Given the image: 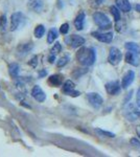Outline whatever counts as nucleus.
<instances>
[{
  "mask_svg": "<svg viewBox=\"0 0 140 157\" xmlns=\"http://www.w3.org/2000/svg\"><path fill=\"white\" fill-rule=\"evenodd\" d=\"M76 59H78V63L84 66H91L94 64L96 59L95 50L93 48H89V47H82L76 52Z\"/></svg>",
  "mask_w": 140,
  "mask_h": 157,
  "instance_id": "f257e3e1",
  "label": "nucleus"
},
{
  "mask_svg": "<svg viewBox=\"0 0 140 157\" xmlns=\"http://www.w3.org/2000/svg\"><path fill=\"white\" fill-rule=\"evenodd\" d=\"M93 20L95 22V24L97 25L99 29H110L111 27V20L106 16L103 13L96 12L93 14Z\"/></svg>",
  "mask_w": 140,
  "mask_h": 157,
  "instance_id": "f03ea898",
  "label": "nucleus"
},
{
  "mask_svg": "<svg viewBox=\"0 0 140 157\" xmlns=\"http://www.w3.org/2000/svg\"><path fill=\"white\" fill-rule=\"evenodd\" d=\"M121 59H123V55L121 52L117 47H111L110 52H109V58L108 61L112 65H118L120 63Z\"/></svg>",
  "mask_w": 140,
  "mask_h": 157,
  "instance_id": "7ed1b4c3",
  "label": "nucleus"
},
{
  "mask_svg": "<svg viewBox=\"0 0 140 157\" xmlns=\"http://www.w3.org/2000/svg\"><path fill=\"white\" fill-rule=\"evenodd\" d=\"M65 42L72 48H78V47L83 46V44L85 43V39L81 36H78V35H71V36L66 38Z\"/></svg>",
  "mask_w": 140,
  "mask_h": 157,
  "instance_id": "20e7f679",
  "label": "nucleus"
},
{
  "mask_svg": "<svg viewBox=\"0 0 140 157\" xmlns=\"http://www.w3.org/2000/svg\"><path fill=\"white\" fill-rule=\"evenodd\" d=\"M74 88H75L74 83L70 80H67L64 83V85H63V91H64L65 94L70 95V97H72V98H76L81 94L80 91L74 90Z\"/></svg>",
  "mask_w": 140,
  "mask_h": 157,
  "instance_id": "39448f33",
  "label": "nucleus"
},
{
  "mask_svg": "<svg viewBox=\"0 0 140 157\" xmlns=\"http://www.w3.org/2000/svg\"><path fill=\"white\" fill-rule=\"evenodd\" d=\"M87 98H88V102L90 103V105L92 106L93 108H95V109H98L104 103L103 98H101L98 93H95V92L88 93Z\"/></svg>",
  "mask_w": 140,
  "mask_h": 157,
  "instance_id": "423d86ee",
  "label": "nucleus"
},
{
  "mask_svg": "<svg viewBox=\"0 0 140 157\" xmlns=\"http://www.w3.org/2000/svg\"><path fill=\"white\" fill-rule=\"evenodd\" d=\"M24 20V16L22 13L20 12H17V13H14L11 17V30H16L18 27L21 25V22Z\"/></svg>",
  "mask_w": 140,
  "mask_h": 157,
  "instance_id": "0eeeda50",
  "label": "nucleus"
},
{
  "mask_svg": "<svg viewBox=\"0 0 140 157\" xmlns=\"http://www.w3.org/2000/svg\"><path fill=\"white\" fill-rule=\"evenodd\" d=\"M121 86L118 83V81H113V82H110L108 84H106V90L109 94L111 95H116L120 92Z\"/></svg>",
  "mask_w": 140,
  "mask_h": 157,
  "instance_id": "6e6552de",
  "label": "nucleus"
},
{
  "mask_svg": "<svg viewBox=\"0 0 140 157\" xmlns=\"http://www.w3.org/2000/svg\"><path fill=\"white\" fill-rule=\"evenodd\" d=\"M32 98H34L35 100L39 103H43L45 101V98H46V94H45V92L41 89V87L38 86V85L32 88Z\"/></svg>",
  "mask_w": 140,
  "mask_h": 157,
  "instance_id": "1a4fd4ad",
  "label": "nucleus"
},
{
  "mask_svg": "<svg viewBox=\"0 0 140 157\" xmlns=\"http://www.w3.org/2000/svg\"><path fill=\"white\" fill-rule=\"evenodd\" d=\"M92 36L97 39L98 41L104 42V43H110L113 40V34L112 33H105V34H101V33L94 32L92 33Z\"/></svg>",
  "mask_w": 140,
  "mask_h": 157,
  "instance_id": "9d476101",
  "label": "nucleus"
},
{
  "mask_svg": "<svg viewBox=\"0 0 140 157\" xmlns=\"http://www.w3.org/2000/svg\"><path fill=\"white\" fill-rule=\"evenodd\" d=\"M134 78H135V73H134L133 70H129V71H127L126 75H123V81H121V87H123V89H127V88H128L129 86L133 83Z\"/></svg>",
  "mask_w": 140,
  "mask_h": 157,
  "instance_id": "9b49d317",
  "label": "nucleus"
},
{
  "mask_svg": "<svg viewBox=\"0 0 140 157\" xmlns=\"http://www.w3.org/2000/svg\"><path fill=\"white\" fill-rule=\"evenodd\" d=\"M137 54H135L133 52H129L126 54V57H124V60L128 64H131L133 66H138L139 64V61H138V58H137Z\"/></svg>",
  "mask_w": 140,
  "mask_h": 157,
  "instance_id": "f8f14e48",
  "label": "nucleus"
},
{
  "mask_svg": "<svg viewBox=\"0 0 140 157\" xmlns=\"http://www.w3.org/2000/svg\"><path fill=\"white\" fill-rule=\"evenodd\" d=\"M84 22H85V13L82 12L76 16L74 20V26L78 30H82L84 29Z\"/></svg>",
  "mask_w": 140,
  "mask_h": 157,
  "instance_id": "ddd939ff",
  "label": "nucleus"
},
{
  "mask_svg": "<svg viewBox=\"0 0 140 157\" xmlns=\"http://www.w3.org/2000/svg\"><path fill=\"white\" fill-rule=\"evenodd\" d=\"M116 4L119 7V10H121L124 13L131 11V3L129 2V0H116Z\"/></svg>",
  "mask_w": 140,
  "mask_h": 157,
  "instance_id": "4468645a",
  "label": "nucleus"
},
{
  "mask_svg": "<svg viewBox=\"0 0 140 157\" xmlns=\"http://www.w3.org/2000/svg\"><path fill=\"white\" fill-rule=\"evenodd\" d=\"M19 71H20V66L17 64V63H12V64L9 65V75H11L13 78H18Z\"/></svg>",
  "mask_w": 140,
  "mask_h": 157,
  "instance_id": "2eb2a0df",
  "label": "nucleus"
},
{
  "mask_svg": "<svg viewBox=\"0 0 140 157\" xmlns=\"http://www.w3.org/2000/svg\"><path fill=\"white\" fill-rule=\"evenodd\" d=\"M49 83L53 86H60L62 85V82H63V77L60 75H53L51 77L49 78Z\"/></svg>",
  "mask_w": 140,
  "mask_h": 157,
  "instance_id": "dca6fc26",
  "label": "nucleus"
},
{
  "mask_svg": "<svg viewBox=\"0 0 140 157\" xmlns=\"http://www.w3.org/2000/svg\"><path fill=\"white\" fill-rule=\"evenodd\" d=\"M126 48L128 49V50H130V52H135V54H137V55H138L139 52H140L139 45L136 44V43H134V42H128V43H126Z\"/></svg>",
  "mask_w": 140,
  "mask_h": 157,
  "instance_id": "f3484780",
  "label": "nucleus"
},
{
  "mask_svg": "<svg viewBox=\"0 0 140 157\" xmlns=\"http://www.w3.org/2000/svg\"><path fill=\"white\" fill-rule=\"evenodd\" d=\"M126 116H127V118H128V121H132V123H133V121H140V112H139V111H136V110H134V111H132V112L128 113Z\"/></svg>",
  "mask_w": 140,
  "mask_h": 157,
  "instance_id": "a211bd4d",
  "label": "nucleus"
},
{
  "mask_svg": "<svg viewBox=\"0 0 140 157\" xmlns=\"http://www.w3.org/2000/svg\"><path fill=\"white\" fill-rule=\"evenodd\" d=\"M32 49V43H26V44H22L18 47V50L21 55H26L27 52H29Z\"/></svg>",
  "mask_w": 140,
  "mask_h": 157,
  "instance_id": "6ab92c4d",
  "label": "nucleus"
},
{
  "mask_svg": "<svg viewBox=\"0 0 140 157\" xmlns=\"http://www.w3.org/2000/svg\"><path fill=\"white\" fill-rule=\"evenodd\" d=\"M58 38V32L55 29H51L48 32V36H47V42L49 43H53L55 39Z\"/></svg>",
  "mask_w": 140,
  "mask_h": 157,
  "instance_id": "aec40b11",
  "label": "nucleus"
},
{
  "mask_svg": "<svg viewBox=\"0 0 140 157\" xmlns=\"http://www.w3.org/2000/svg\"><path fill=\"white\" fill-rule=\"evenodd\" d=\"M44 33H45V27L43 26V25H37L35 29V36L36 38H38V39H40V38H42L44 36Z\"/></svg>",
  "mask_w": 140,
  "mask_h": 157,
  "instance_id": "412c9836",
  "label": "nucleus"
},
{
  "mask_svg": "<svg viewBox=\"0 0 140 157\" xmlns=\"http://www.w3.org/2000/svg\"><path fill=\"white\" fill-rule=\"evenodd\" d=\"M110 11H111V14L113 15V17H114V20L115 21H118V20H120V11H118V9H117L116 6H112L110 7Z\"/></svg>",
  "mask_w": 140,
  "mask_h": 157,
  "instance_id": "4be33fe9",
  "label": "nucleus"
},
{
  "mask_svg": "<svg viewBox=\"0 0 140 157\" xmlns=\"http://www.w3.org/2000/svg\"><path fill=\"white\" fill-rule=\"evenodd\" d=\"M115 27H116V30L118 33H123L126 30V22H123L120 20L116 21V24H115Z\"/></svg>",
  "mask_w": 140,
  "mask_h": 157,
  "instance_id": "5701e85b",
  "label": "nucleus"
},
{
  "mask_svg": "<svg viewBox=\"0 0 140 157\" xmlns=\"http://www.w3.org/2000/svg\"><path fill=\"white\" fill-rule=\"evenodd\" d=\"M96 133H98L99 135L101 136H107V137H115V134L114 133H111V132H108V131H104V130H100V129H96Z\"/></svg>",
  "mask_w": 140,
  "mask_h": 157,
  "instance_id": "b1692460",
  "label": "nucleus"
},
{
  "mask_svg": "<svg viewBox=\"0 0 140 157\" xmlns=\"http://www.w3.org/2000/svg\"><path fill=\"white\" fill-rule=\"evenodd\" d=\"M62 50V46H61V44L59 42H57L55 43V45H53V47L51 48V50H50V52H51V55H58L59 52Z\"/></svg>",
  "mask_w": 140,
  "mask_h": 157,
  "instance_id": "393cba45",
  "label": "nucleus"
},
{
  "mask_svg": "<svg viewBox=\"0 0 140 157\" xmlns=\"http://www.w3.org/2000/svg\"><path fill=\"white\" fill-rule=\"evenodd\" d=\"M68 61H69V57H67V56L61 58V59L58 61V64H57L58 67H64L65 65L68 63Z\"/></svg>",
  "mask_w": 140,
  "mask_h": 157,
  "instance_id": "a878e982",
  "label": "nucleus"
},
{
  "mask_svg": "<svg viewBox=\"0 0 140 157\" xmlns=\"http://www.w3.org/2000/svg\"><path fill=\"white\" fill-rule=\"evenodd\" d=\"M68 30H69V24H68V23H64V24L61 25V27H60V33H61V34L66 35L68 33Z\"/></svg>",
  "mask_w": 140,
  "mask_h": 157,
  "instance_id": "bb28decb",
  "label": "nucleus"
},
{
  "mask_svg": "<svg viewBox=\"0 0 140 157\" xmlns=\"http://www.w3.org/2000/svg\"><path fill=\"white\" fill-rule=\"evenodd\" d=\"M6 25V15H2V16H0V30L4 29Z\"/></svg>",
  "mask_w": 140,
  "mask_h": 157,
  "instance_id": "cd10ccee",
  "label": "nucleus"
},
{
  "mask_svg": "<svg viewBox=\"0 0 140 157\" xmlns=\"http://www.w3.org/2000/svg\"><path fill=\"white\" fill-rule=\"evenodd\" d=\"M29 65L32 67H37V65H38V57L37 56H34V57L32 58V60L29 61Z\"/></svg>",
  "mask_w": 140,
  "mask_h": 157,
  "instance_id": "c85d7f7f",
  "label": "nucleus"
},
{
  "mask_svg": "<svg viewBox=\"0 0 140 157\" xmlns=\"http://www.w3.org/2000/svg\"><path fill=\"white\" fill-rule=\"evenodd\" d=\"M130 143H131V145H133L135 147H140V141L136 138H132L131 140H130Z\"/></svg>",
  "mask_w": 140,
  "mask_h": 157,
  "instance_id": "c756f323",
  "label": "nucleus"
},
{
  "mask_svg": "<svg viewBox=\"0 0 140 157\" xmlns=\"http://www.w3.org/2000/svg\"><path fill=\"white\" fill-rule=\"evenodd\" d=\"M137 105H138V107L140 108V88L137 91Z\"/></svg>",
  "mask_w": 140,
  "mask_h": 157,
  "instance_id": "7c9ffc66",
  "label": "nucleus"
},
{
  "mask_svg": "<svg viewBox=\"0 0 140 157\" xmlns=\"http://www.w3.org/2000/svg\"><path fill=\"white\" fill-rule=\"evenodd\" d=\"M46 75H47V71L45 69H43V70H41V71L39 72V78H43V77H45Z\"/></svg>",
  "mask_w": 140,
  "mask_h": 157,
  "instance_id": "2f4dec72",
  "label": "nucleus"
},
{
  "mask_svg": "<svg viewBox=\"0 0 140 157\" xmlns=\"http://www.w3.org/2000/svg\"><path fill=\"white\" fill-rule=\"evenodd\" d=\"M55 55H50L49 58H48V62H49V63H53V62H55Z\"/></svg>",
  "mask_w": 140,
  "mask_h": 157,
  "instance_id": "473e14b6",
  "label": "nucleus"
},
{
  "mask_svg": "<svg viewBox=\"0 0 140 157\" xmlns=\"http://www.w3.org/2000/svg\"><path fill=\"white\" fill-rule=\"evenodd\" d=\"M132 93H133V91H132V90H131V92L128 93V97H127V98H126V102H129V100L132 98Z\"/></svg>",
  "mask_w": 140,
  "mask_h": 157,
  "instance_id": "72a5a7b5",
  "label": "nucleus"
},
{
  "mask_svg": "<svg viewBox=\"0 0 140 157\" xmlns=\"http://www.w3.org/2000/svg\"><path fill=\"white\" fill-rule=\"evenodd\" d=\"M135 7H136V11L140 13V4H136V6Z\"/></svg>",
  "mask_w": 140,
  "mask_h": 157,
  "instance_id": "f704fd0d",
  "label": "nucleus"
},
{
  "mask_svg": "<svg viewBox=\"0 0 140 157\" xmlns=\"http://www.w3.org/2000/svg\"><path fill=\"white\" fill-rule=\"evenodd\" d=\"M104 1H105V0H95V2H96V3H97V4H100V3H103Z\"/></svg>",
  "mask_w": 140,
  "mask_h": 157,
  "instance_id": "c9c22d12",
  "label": "nucleus"
},
{
  "mask_svg": "<svg viewBox=\"0 0 140 157\" xmlns=\"http://www.w3.org/2000/svg\"><path fill=\"white\" fill-rule=\"evenodd\" d=\"M137 133H138V135H139V137H140V128L137 129Z\"/></svg>",
  "mask_w": 140,
  "mask_h": 157,
  "instance_id": "e433bc0d",
  "label": "nucleus"
}]
</instances>
